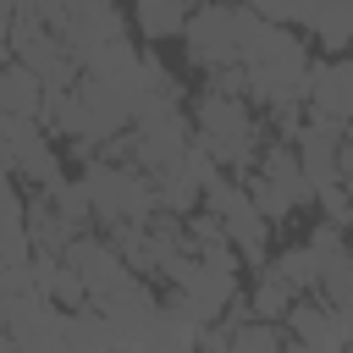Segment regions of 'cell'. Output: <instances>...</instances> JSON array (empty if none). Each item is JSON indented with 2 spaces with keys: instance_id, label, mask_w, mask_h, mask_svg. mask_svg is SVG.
<instances>
[{
  "instance_id": "obj_19",
  "label": "cell",
  "mask_w": 353,
  "mask_h": 353,
  "mask_svg": "<svg viewBox=\"0 0 353 353\" xmlns=\"http://www.w3.org/2000/svg\"><path fill=\"white\" fill-rule=\"evenodd\" d=\"M0 6H6V17H17V11L28 6V0H0Z\"/></svg>"
},
{
  "instance_id": "obj_16",
  "label": "cell",
  "mask_w": 353,
  "mask_h": 353,
  "mask_svg": "<svg viewBox=\"0 0 353 353\" xmlns=\"http://www.w3.org/2000/svg\"><path fill=\"white\" fill-rule=\"evenodd\" d=\"M243 188H248V199L259 204V215H265V221H281V215H292V204H287V199H281V193H276V188H270L259 171H248V176H243Z\"/></svg>"
},
{
  "instance_id": "obj_10",
  "label": "cell",
  "mask_w": 353,
  "mask_h": 353,
  "mask_svg": "<svg viewBox=\"0 0 353 353\" xmlns=\"http://www.w3.org/2000/svg\"><path fill=\"white\" fill-rule=\"evenodd\" d=\"M28 237H33V248L39 254H66L83 232L50 204V193H28Z\"/></svg>"
},
{
  "instance_id": "obj_1",
  "label": "cell",
  "mask_w": 353,
  "mask_h": 353,
  "mask_svg": "<svg viewBox=\"0 0 353 353\" xmlns=\"http://www.w3.org/2000/svg\"><path fill=\"white\" fill-rule=\"evenodd\" d=\"M259 28V11L243 6V0H199L193 22L182 28V44H188V61L215 77L226 66H243V44L248 33Z\"/></svg>"
},
{
  "instance_id": "obj_9",
  "label": "cell",
  "mask_w": 353,
  "mask_h": 353,
  "mask_svg": "<svg viewBox=\"0 0 353 353\" xmlns=\"http://www.w3.org/2000/svg\"><path fill=\"white\" fill-rule=\"evenodd\" d=\"M0 116H33L50 127V88L22 61H6V72H0Z\"/></svg>"
},
{
  "instance_id": "obj_13",
  "label": "cell",
  "mask_w": 353,
  "mask_h": 353,
  "mask_svg": "<svg viewBox=\"0 0 353 353\" xmlns=\"http://www.w3.org/2000/svg\"><path fill=\"white\" fill-rule=\"evenodd\" d=\"M50 204H55L77 232H88V221H99V215H94V193H88V182H83V176H66V182L50 193Z\"/></svg>"
},
{
  "instance_id": "obj_15",
  "label": "cell",
  "mask_w": 353,
  "mask_h": 353,
  "mask_svg": "<svg viewBox=\"0 0 353 353\" xmlns=\"http://www.w3.org/2000/svg\"><path fill=\"white\" fill-rule=\"evenodd\" d=\"M248 303H254V320H270V325H276V320H287V314H292V303H298V298H292L276 276H259V281H254V292H248Z\"/></svg>"
},
{
  "instance_id": "obj_8",
  "label": "cell",
  "mask_w": 353,
  "mask_h": 353,
  "mask_svg": "<svg viewBox=\"0 0 353 353\" xmlns=\"http://www.w3.org/2000/svg\"><path fill=\"white\" fill-rule=\"evenodd\" d=\"M309 110L353 127V61H314L309 66Z\"/></svg>"
},
{
  "instance_id": "obj_5",
  "label": "cell",
  "mask_w": 353,
  "mask_h": 353,
  "mask_svg": "<svg viewBox=\"0 0 353 353\" xmlns=\"http://www.w3.org/2000/svg\"><path fill=\"white\" fill-rule=\"evenodd\" d=\"M287 336L303 342L309 353H347V347H353V336H347V325H342V314L331 309L325 292H309V298L292 303V314H287Z\"/></svg>"
},
{
  "instance_id": "obj_3",
  "label": "cell",
  "mask_w": 353,
  "mask_h": 353,
  "mask_svg": "<svg viewBox=\"0 0 353 353\" xmlns=\"http://www.w3.org/2000/svg\"><path fill=\"white\" fill-rule=\"evenodd\" d=\"M204 210H210V215H221V226H226L232 248L243 254V265H254V270H265V265H270V259H265L270 221L259 215V204L248 199V188H243L237 176H215V182L204 188Z\"/></svg>"
},
{
  "instance_id": "obj_12",
  "label": "cell",
  "mask_w": 353,
  "mask_h": 353,
  "mask_svg": "<svg viewBox=\"0 0 353 353\" xmlns=\"http://www.w3.org/2000/svg\"><path fill=\"white\" fill-rule=\"evenodd\" d=\"M193 0H132V17H138V33L143 39H171L193 22Z\"/></svg>"
},
{
  "instance_id": "obj_7",
  "label": "cell",
  "mask_w": 353,
  "mask_h": 353,
  "mask_svg": "<svg viewBox=\"0 0 353 353\" xmlns=\"http://www.w3.org/2000/svg\"><path fill=\"white\" fill-rule=\"evenodd\" d=\"M254 171L292 204V210H303V204H314V182H309V171H303V154H298V143H281V138H270L265 149H259V160H254Z\"/></svg>"
},
{
  "instance_id": "obj_18",
  "label": "cell",
  "mask_w": 353,
  "mask_h": 353,
  "mask_svg": "<svg viewBox=\"0 0 353 353\" xmlns=\"http://www.w3.org/2000/svg\"><path fill=\"white\" fill-rule=\"evenodd\" d=\"M110 6H116V0H72V11H77V17H83V11H110Z\"/></svg>"
},
{
  "instance_id": "obj_2",
  "label": "cell",
  "mask_w": 353,
  "mask_h": 353,
  "mask_svg": "<svg viewBox=\"0 0 353 353\" xmlns=\"http://www.w3.org/2000/svg\"><path fill=\"white\" fill-rule=\"evenodd\" d=\"M188 116H193V143L210 149L215 165H226V171H254V160H259V121H254V110H248L243 99L204 88Z\"/></svg>"
},
{
  "instance_id": "obj_6",
  "label": "cell",
  "mask_w": 353,
  "mask_h": 353,
  "mask_svg": "<svg viewBox=\"0 0 353 353\" xmlns=\"http://www.w3.org/2000/svg\"><path fill=\"white\" fill-rule=\"evenodd\" d=\"M342 143H347V121H331V116L309 110V121L298 132V154H303V171H309L314 193L342 182Z\"/></svg>"
},
{
  "instance_id": "obj_11",
  "label": "cell",
  "mask_w": 353,
  "mask_h": 353,
  "mask_svg": "<svg viewBox=\"0 0 353 353\" xmlns=\"http://www.w3.org/2000/svg\"><path fill=\"white\" fill-rule=\"evenodd\" d=\"M259 276H276L292 298H309V292H320V254L309 248V243H298V248H287V254H276Z\"/></svg>"
},
{
  "instance_id": "obj_4",
  "label": "cell",
  "mask_w": 353,
  "mask_h": 353,
  "mask_svg": "<svg viewBox=\"0 0 353 353\" xmlns=\"http://www.w3.org/2000/svg\"><path fill=\"white\" fill-rule=\"evenodd\" d=\"M61 259H66V265H77V276L88 281V303H105V298H116L127 281H138V270L116 254V243H110V237H88V232H83Z\"/></svg>"
},
{
  "instance_id": "obj_14",
  "label": "cell",
  "mask_w": 353,
  "mask_h": 353,
  "mask_svg": "<svg viewBox=\"0 0 353 353\" xmlns=\"http://www.w3.org/2000/svg\"><path fill=\"white\" fill-rule=\"evenodd\" d=\"M287 331L281 325H270V320H248V325H237L232 331V353H287Z\"/></svg>"
},
{
  "instance_id": "obj_17",
  "label": "cell",
  "mask_w": 353,
  "mask_h": 353,
  "mask_svg": "<svg viewBox=\"0 0 353 353\" xmlns=\"http://www.w3.org/2000/svg\"><path fill=\"white\" fill-rule=\"evenodd\" d=\"M314 204L325 210V221H331V226H342V232L353 226V193H347L342 182H331V188H320V193H314Z\"/></svg>"
}]
</instances>
